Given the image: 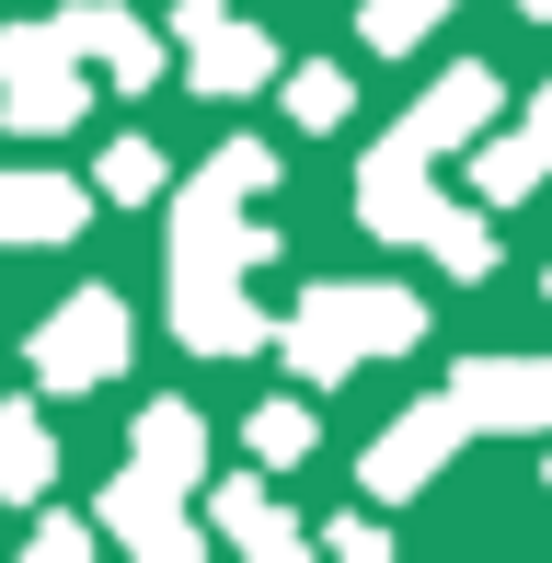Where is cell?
<instances>
[{
	"label": "cell",
	"instance_id": "1",
	"mask_svg": "<svg viewBox=\"0 0 552 563\" xmlns=\"http://www.w3.org/2000/svg\"><path fill=\"white\" fill-rule=\"evenodd\" d=\"M276 345H288L299 379H345L357 356H415L426 345V299L415 288H299Z\"/></svg>",
	"mask_w": 552,
	"mask_h": 563
},
{
	"label": "cell",
	"instance_id": "2",
	"mask_svg": "<svg viewBox=\"0 0 552 563\" xmlns=\"http://www.w3.org/2000/svg\"><path fill=\"white\" fill-rule=\"evenodd\" d=\"M128 299L115 288H69L58 311L35 322V345H23V368L46 379V391H92V379H128Z\"/></svg>",
	"mask_w": 552,
	"mask_h": 563
},
{
	"label": "cell",
	"instance_id": "3",
	"mask_svg": "<svg viewBox=\"0 0 552 563\" xmlns=\"http://www.w3.org/2000/svg\"><path fill=\"white\" fill-rule=\"evenodd\" d=\"M81 69H69V35L58 23H0V115L23 126V139H58V126H81Z\"/></svg>",
	"mask_w": 552,
	"mask_h": 563
},
{
	"label": "cell",
	"instance_id": "4",
	"mask_svg": "<svg viewBox=\"0 0 552 563\" xmlns=\"http://www.w3.org/2000/svg\"><path fill=\"white\" fill-rule=\"evenodd\" d=\"M449 402L472 438H552V356H461Z\"/></svg>",
	"mask_w": 552,
	"mask_h": 563
},
{
	"label": "cell",
	"instance_id": "5",
	"mask_svg": "<svg viewBox=\"0 0 552 563\" xmlns=\"http://www.w3.org/2000/svg\"><path fill=\"white\" fill-rule=\"evenodd\" d=\"M438 208H449V196H438V150H426L415 126H391V139L368 150V173H357V219L380 230V242H426Z\"/></svg>",
	"mask_w": 552,
	"mask_h": 563
},
{
	"label": "cell",
	"instance_id": "6",
	"mask_svg": "<svg viewBox=\"0 0 552 563\" xmlns=\"http://www.w3.org/2000/svg\"><path fill=\"white\" fill-rule=\"evenodd\" d=\"M472 438V426H461V402H415V415H391L380 426V438H368V460H357V483H368V495H380V506H404V495H426V483H438L449 472V449H461Z\"/></svg>",
	"mask_w": 552,
	"mask_h": 563
},
{
	"label": "cell",
	"instance_id": "7",
	"mask_svg": "<svg viewBox=\"0 0 552 563\" xmlns=\"http://www.w3.org/2000/svg\"><path fill=\"white\" fill-rule=\"evenodd\" d=\"M92 529H104V541H128V552H150V563H196V541H208V529L185 518V483H162V472H115L104 483V506H92Z\"/></svg>",
	"mask_w": 552,
	"mask_h": 563
},
{
	"label": "cell",
	"instance_id": "8",
	"mask_svg": "<svg viewBox=\"0 0 552 563\" xmlns=\"http://www.w3.org/2000/svg\"><path fill=\"white\" fill-rule=\"evenodd\" d=\"M173 334H185L196 356H254V345H276L265 311L231 288V276H173Z\"/></svg>",
	"mask_w": 552,
	"mask_h": 563
},
{
	"label": "cell",
	"instance_id": "9",
	"mask_svg": "<svg viewBox=\"0 0 552 563\" xmlns=\"http://www.w3.org/2000/svg\"><path fill=\"white\" fill-rule=\"evenodd\" d=\"M58 35H69V58H104V81H115V92H150V81H162V35H150L139 12H115V0H81V12H58Z\"/></svg>",
	"mask_w": 552,
	"mask_h": 563
},
{
	"label": "cell",
	"instance_id": "10",
	"mask_svg": "<svg viewBox=\"0 0 552 563\" xmlns=\"http://www.w3.org/2000/svg\"><path fill=\"white\" fill-rule=\"evenodd\" d=\"M495 104H507V81H495L484 58H461V69H449V81H426V104H415L404 126H415V139H426V150H438V162H449V150H472V139H484V126H495Z\"/></svg>",
	"mask_w": 552,
	"mask_h": 563
},
{
	"label": "cell",
	"instance_id": "11",
	"mask_svg": "<svg viewBox=\"0 0 552 563\" xmlns=\"http://www.w3.org/2000/svg\"><path fill=\"white\" fill-rule=\"evenodd\" d=\"M208 529H219L231 552H254V563H288V552H311V529H299V518L265 495L254 472H219V495H208Z\"/></svg>",
	"mask_w": 552,
	"mask_h": 563
},
{
	"label": "cell",
	"instance_id": "12",
	"mask_svg": "<svg viewBox=\"0 0 552 563\" xmlns=\"http://www.w3.org/2000/svg\"><path fill=\"white\" fill-rule=\"evenodd\" d=\"M92 219V185L69 173H0V242H69Z\"/></svg>",
	"mask_w": 552,
	"mask_h": 563
},
{
	"label": "cell",
	"instance_id": "13",
	"mask_svg": "<svg viewBox=\"0 0 552 563\" xmlns=\"http://www.w3.org/2000/svg\"><path fill=\"white\" fill-rule=\"evenodd\" d=\"M254 81H276V35H254L242 12H219L208 35H196V92L231 104V92H254Z\"/></svg>",
	"mask_w": 552,
	"mask_h": 563
},
{
	"label": "cell",
	"instance_id": "14",
	"mask_svg": "<svg viewBox=\"0 0 552 563\" xmlns=\"http://www.w3.org/2000/svg\"><path fill=\"white\" fill-rule=\"evenodd\" d=\"M128 449H139V472H162V483H208V426H196V402H150Z\"/></svg>",
	"mask_w": 552,
	"mask_h": 563
},
{
	"label": "cell",
	"instance_id": "15",
	"mask_svg": "<svg viewBox=\"0 0 552 563\" xmlns=\"http://www.w3.org/2000/svg\"><path fill=\"white\" fill-rule=\"evenodd\" d=\"M46 483H58V438H46V415H35V402H0V495L35 506Z\"/></svg>",
	"mask_w": 552,
	"mask_h": 563
},
{
	"label": "cell",
	"instance_id": "16",
	"mask_svg": "<svg viewBox=\"0 0 552 563\" xmlns=\"http://www.w3.org/2000/svg\"><path fill=\"white\" fill-rule=\"evenodd\" d=\"M541 173H552V139H530V126H518V139H495L484 162H472V196H484V208H518Z\"/></svg>",
	"mask_w": 552,
	"mask_h": 563
},
{
	"label": "cell",
	"instance_id": "17",
	"mask_svg": "<svg viewBox=\"0 0 552 563\" xmlns=\"http://www.w3.org/2000/svg\"><path fill=\"white\" fill-rule=\"evenodd\" d=\"M265 185H276V150H265V139H231L219 162L185 173V196H219V208H242V196H265Z\"/></svg>",
	"mask_w": 552,
	"mask_h": 563
},
{
	"label": "cell",
	"instance_id": "18",
	"mask_svg": "<svg viewBox=\"0 0 552 563\" xmlns=\"http://www.w3.org/2000/svg\"><path fill=\"white\" fill-rule=\"evenodd\" d=\"M426 253H438L449 276H495V219H472V208H438V219H426Z\"/></svg>",
	"mask_w": 552,
	"mask_h": 563
},
{
	"label": "cell",
	"instance_id": "19",
	"mask_svg": "<svg viewBox=\"0 0 552 563\" xmlns=\"http://www.w3.org/2000/svg\"><path fill=\"white\" fill-rule=\"evenodd\" d=\"M438 12H461V0H368V58H404V46H426V23H438Z\"/></svg>",
	"mask_w": 552,
	"mask_h": 563
},
{
	"label": "cell",
	"instance_id": "20",
	"mask_svg": "<svg viewBox=\"0 0 552 563\" xmlns=\"http://www.w3.org/2000/svg\"><path fill=\"white\" fill-rule=\"evenodd\" d=\"M242 438H254L265 472H288V460H311V402H254V426H242Z\"/></svg>",
	"mask_w": 552,
	"mask_h": 563
},
{
	"label": "cell",
	"instance_id": "21",
	"mask_svg": "<svg viewBox=\"0 0 552 563\" xmlns=\"http://www.w3.org/2000/svg\"><path fill=\"white\" fill-rule=\"evenodd\" d=\"M345 104H357V81H345V69H288V115L311 126V139H322V126H345Z\"/></svg>",
	"mask_w": 552,
	"mask_h": 563
},
{
	"label": "cell",
	"instance_id": "22",
	"mask_svg": "<svg viewBox=\"0 0 552 563\" xmlns=\"http://www.w3.org/2000/svg\"><path fill=\"white\" fill-rule=\"evenodd\" d=\"M92 185H104V196H150V185H162V150H150V139H115L104 162H92Z\"/></svg>",
	"mask_w": 552,
	"mask_h": 563
},
{
	"label": "cell",
	"instance_id": "23",
	"mask_svg": "<svg viewBox=\"0 0 552 563\" xmlns=\"http://www.w3.org/2000/svg\"><path fill=\"white\" fill-rule=\"evenodd\" d=\"M322 552H345V563H380V552H391V529H380V518H334V529H322Z\"/></svg>",
	"mask_w": 552,
	"mask_h": 563
},
{
	"label": "cell",
	"instance_id": "24",
	"mask_svg": "<svg viewBox=\"0 0 552 563\" xmlns=\"http://www.w3.org/2000/svg\"><path fill=\"white\" fill-rule=\"evenodd\" d=\"M35 552H46V563H69V552H92V518H35Z\"/></svg>",
	"mask_w": 552,
	"mask_h": 563
},
{
	"label": "cell",
	"instance_id": "25",
	"mask_svg": "<svg viewBox=\"0 0 552 563\" xmlns=\"http://www.w3.org/2000/svg\"><path fill=\"white\" fill-rule=\"evenodd\" d=\"M530 139H552V81H541V92H530Z\"/></svg>",
	"mask_w": 552,
	"mask_h": 563
},
{
	"label": "cell",
	"instance_id": "26",
	"mask_svg": "<svg viewBox=\"0 0 552 563\" xmlns=\"http://www.w3.org/2000/svg\"><path fill=\"white\" fill-rule=\"evenodd\" d=\"M518 12H530V23H552V0H518Z\"/></svg>",
	"mask_w": 552,
	"mask_h": 563
},
{
	"label": "cell",
	"instance_id": "27",
	"mask_svg": "<svg viewBox=\"0 0 552 563\" xmlns=\"http://www.w3.org/2000/svg\"><path fill=\"white\" fill-rule=\"evenodd\" d=\"M541 299H552V265H541Z\"/></svg>",
	"mask_w": 552,
	"mask_h": 563
}]
</instances>
